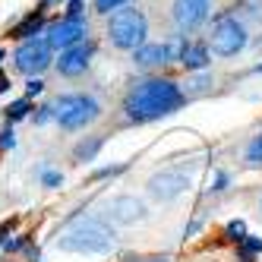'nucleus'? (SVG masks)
Here are the masks:
<instances>
[{"label":"nucleus","mask_w":262,"mask_h":262,"mask_svg":"<svg viewBox=\"0 0 262 262\" xmlns=\"http://www.w3.org/2000/svg\"><path fill=\"white\" fill-rule=\"evenodd\" d=\"M186 101L183 89L174 79H142L126 92L123 111L133 123H152L161 117H171L174 111H180Z\"/></svg>","instance_id":"1"},{"label":"nucleus","mask_w":262,"mask_h":262,"mask_svg":"<svg viewBox=\"0 0 262 262\" xmlns=\"http://www.w3.org/2000/svg\"><path fill=\"white\" fill-rule=\"evenodd\" d=\"M114 231L107 228L104 221L98 218H82V221H73L70 228L57 237V250L63 253H85V256H101L114 250Z\"/></svg>","instance_id":"2"},{"label":"nucleus","mask_w":262,"mask_h":262,"mask_svg":"<svg viewBox=\"0 0 262 262\" xmlns=\"http://www.w3.org/2000/svg\"><path fill=\"white\" fill-rule=\"evenodd\" d=\"M145 35H148V19L136 7H123V10L107 16V41L114 48L136 51L145 45Z\"/></svg>","instance_id":"3"},{"label":"nucleus","mask_w":262,"mask_h":262,"mask_svg":"<svg viewBox=\"0 0 262 262\" xmlns=\"http://www.w3.org/2000/svg\"><path fill=\"white\" fill-rule=\"evenodd\" d=\"M101 114V104L92 98V95H82V92H70V95H60L54 101V120L60 123V129H82L89 126Z\"/></svg>","instance_id":"4"},{"label":"nucleus","mask_w":262,"mask_h":262,"mask_svg":"<svg viewBox=\"0 0 262 262\" xmlns=\"http://www.w3.org/2000/svg\"><path fill=\"white\" fill-rule=\"evenodd\" d=\"M250 35H247V26H243L237 16H218L215 26H212V54L218 57H237V54L247 48Z\"/></svg>","instance_id":"5"},{"label":"nucleus","mask_w":262,"mask_h":262,"mask_svg":"<svg viewBox=\"0 0 262 262\" xmlns=\"http://www.w3.org/2000/svg\"><path fill=\"white\" fill-rule=\"evenodd\" d=\"M51 54H54V48L48 45V38H29V41H23L16 48L13 63H16L19 73H26V76H35V73L51 67Z\"/></svg>","instance_id":"6"},{"label":"nucleus","mask_w":262,"mask_h":262,"mask_svg":"<svg viewBox=\"0 0 262 262\" xmlns=\"http://www.w3.org/2000/svg\"><path fill=\"white\" fill-rule=\"evenodd\" d=\"M85 35H89V23L85 19H67V16H63V19H57V23H51L45 29L48 45L51 48H60V51L85 41Z\"/></svg>","instance_id":"7"},{"label":"nucleus","mask_w":262,"mask_h":262,"mask_svg":"<svg viewBox=\"0 0 262 262\" xmlns=\"http://www.w3.org/2000/svg\"><path fill=\"white\" fill-rule=\"evenodd\" d=\"M92 54H95V45H92L89 38L85 41H79V45H73V48H67V51H60V60H57V73L60 76H82V73L89 70V63H92Z\"/></svg>","instance_id":"8"},{"label":"nucleus","mask_w":262,"mask_h":262,"mask_svg":"<svg viewBox=\"0 0 262 262\" xmlns=\"http://www.w3.org/2000/svg\"><path fill=\"white\" fill-rule=\"evenodd\" d=\"M186 186H190V177L183 171H161V174H155L148 180V193L155 199H161V202H171L186 190Z\"/></svg>","instance_id":"9"},{"label":"nucleus","mask_w":262,"mask_h":262,"mask_svg":"<svg viewBox=\"0 0 262 262\" xmlns=\"http://www.w3.org/2000/svg\"><path fill=\"white\" fill-rule=\"evenodd\" d=\"M209 10H212V0H177L174 4V23L183 32H193L209 19Z\"/></svg>","instance_id":"10"},{"label":"nucleus","mask_w":262,"mask_h":262,"mask_svg":"<svg viewBox=\"0 0 262 262\" xmlns=\"http://www.w3.org/2000/svg\"><path fill=\"white\" fill-rule=\"evenodd\" d=\"M107 218L114 224H136L139 218H145V202L136 196H114L107 202Z\"/></svg>","instance_id":"11"},{"label":"nucleus","mask_w":262,"mask_h":262,"mask_svg":"<svg viewBox=\"0 0 262 262\" xmlns=\"http://www.w3.org/2000/svg\"><path fill=\"white\" fill-rule=\"evenodd\" d=\"M167 60H174V54H171V45H142L133 51V63L142 67V70H152V67H161Z\"/></svg>","instance_id":"12"},{"label":"nucleus","mask_w":262,"mask_h":262,"mask_svg":"<svg viewBox=\"0 0 262 262\" xmlns=\"http://www.w3.org/2000/svg\"><path fill=\"white\" fill-rule=\"evenodd\" d=\"M177 60L183 63V70H205V67H209V48L190 41V45H183V48H180Z\"/></svg>","instance_id":"13"},{"label":"nucleus","mask_w":262,"mask_h":262,"mask_svg":"<svg viewBox=\"0 0 262 262\" xmlns=\"http://www.w3.org/2000/svg\"><path fill=\"white\" fill-rule=\"evenodd\" d=\"M10 35H13V38H19V41H29V38H35V35H45V16H41V10L38 13H29L19 26H13Z\"/></svg>","instance_id":"14"},{"label":"nucleus","mask_w":262,"mask_h":262,"mask_svg":"<svg viewBox=\"0 0 262 262\" xmlns=\"http://www.w3.org/2000/svg\"><path fill=\"white\" fill-rule=\"evenodd\" d=\"M262 253V237H243L240 247H237V262H253L256 256Z\"/></svg>","instance_id":"15"},{"label":"nucleus","mask_w":262,"mask_h":262,"mask_svg":"<svg viewBox=\"0 0 262 262\" xmlns=\"http://www.w3.org/2000/svg\"><path fill=\"white\" fill-rule=\"evenodd\" d=\"M133 4H136V0H92L95 13H101V16H111V13H117L123 7H133Z\"/></svg>","instance_id":"16"},{"label":"nucleus","mask_w":262,"mask_h":262,"mask_svg":"<svg viewBox=\"0 0 262 262\" xmlns=\"http://www.w3.org/2000/svg\"><path fill=\"white\" fill-rule=\"evenodd\" d=\"M98 148H101V139H89V142H79L73 148V155H76V161H92L98 155Z\"/></svg>","instance_id":"17"},{"label":"nucleus","mask_w":262,"mask_h":262,"mask_svg":"<svg viewBox=\"0 0 262 262\" xmlns=\"http://www.w3.org/2000/svg\"><path fill=\"white\" fill-rule=\"evenodd\" d=\"M29 111H32V101L29 98H19V101H13L7 107V120H23V117H29Z\"/></svg>","instance_id":"18"},{"label":"nucleus","mask_w":262,"mask_h":262,"mask_svg":"<svg viewBox=\"0 0 262 262\" xmlns=\"http://www.w3.org/2000/svg\"><path fill=\"white\" fill-rule=\"evenodd\" d=\"M247 164H262V133L253 136V142L247 145Z\"/></svg>","instance_id":"19"},{"label":"nucleus","mask_w":262,"mask_h":262,"mask_svg":"<svg viewBox=\"0 0 262 262\" xmlns=\"http://www.w3.org/2000/svg\"><path fill=\"white\" fill-rule=\"evenodd\" d=\"M224 234H228V240H243V237H247V224H243L240 218L237 221H228V228H224Z\"/></svg>","instance_id":"20"},{"label":"nucleus","mask_w":262,"mask_h":262,"mask_svg":"<svg viewBox=\"0 0 262 262\" xmlns=\"http://www.w3.org/2000/svg\"><path fill=\"white\" fill-rule=\"evenodd\" d=\"M85 4L82 0H67V19H85Z\"/></svg>","instance_id":"21"},{"label":"nucleus","mask_w":262,"mask_h":262,"mask_svg":"<svg viewBox=\"0 0 262 262\" xmlns=\"http://www.w3.org/2000/svg\"><path fill=\"white\" fill-rule=\"evenodd\" d=\"M123 171H126V164H114V167H98V171L92 174V177L101 180V177H117V174H123Z\"/></svg>","instance_id":"22"},{"label":"nucleus","mask_w":262,"mask_h":262,"mask_svg":"<svg viewBox=\"0 0 262 262\" xmlns=\"http://www.w3.org/2000/svg\"><path fill=\"white\" fill-rule=\"evenodd\" d=\"M41 183L54 190V186H60V183H63V174H60V171H45V174H41Z\"/></svg>","instance_id":"23"},{"label":"nucleus","mask_w":262,"mask_h":262,"mask_svg":"<svg viewBox=\"0 0 262 262\" xmlns=\"http://www.w3.org/2000/svg\"><path fill=\"white\" fill-rule=\"evenodd\" d=\"M48 120H54V104H41L35 111V123H48Z\"/></svg>","instance_id":"24"},{"label":"nucleus","mask_w":262,"mask_h":262,"mask_svg":"<svg viewBox=\"0 0 262 262\" xmlns=\"http://www.w3.org/2000/svg\"><path fill=\"white\" fill-rule=\"evenodd\" d=\"M41 92H45V82H41V79L32 76V79L26 82V95H29V98H32V95H41Z\"/></svg>","instance_id":"25"},{"label":"nucleus","mask_w":262,"mask_h":262,"mask_svg":"<svg viewBox=\"0 0 262 262\" xmlns=\"http://www.w3.org/2000/svg\"><path fill=\"white\" fill-rule=\"evenodd\" d=\"M13 145H16V133L13 129H4V133H0V148L7 152V148H13Z\"/></svg>","instance_id":"26"},{"label":"nucleus","mask_w":262,"mask_h":262,"mask_svg":"<svg viewBox=\"0 0 262 262\" xmlns=\"http://www.w3.org/2000/svg\"><path fill=\"white\" fill-rule=\"evenodd\" d=\"M228 180H231V177H228V174H224V171H221V174L215 177V186H212V190H215V193H221V190H224V186H228Z\"/></svg>","instance_id":"27"},{"label":"nucleus","mask_w":262,"mask_h":262,"mask_svg":"<svg viewBox=\"0 0 262 262\" xmlns=\"http://www.w3.org/2000/svg\"><path fill=\"white\" fill-rule=\"evenodd\" d=\"M129 262H145V259H129ZM152 262H167V256H152Z\"/></svg>","instance_id":"28"},{"label":"nucleus","mask_w":262,"mask_h":262,"mask_svg":"<svg viewBox=\"0 0 262 262\" xmlns=\"http://www.w3.org/2000/svg\"><path fill=\"white\" fill-rule=\"evenodd\" d=\"M7 89H10V82H7V79H0V92H7Z\"/></svg>","instance_id":"29"},{"label":"nucleus","mask_w":262,"mask_h":262,"mask_svg":"<svg viewBox=\"0 0 262 262\" xmlns=\"http://www.w3.org/2000/svg\"><path fill=\"white\" fill-rule=\"evenodd\" d=\"M256 73H262V63H259V67H256Z\"/></svg>","instance_id":"30"},{"label":"nucleus","mask_w":262,"mask_h":262,"mask_svg":"<svg viewBox=\"0 0 262 262\" xmlns=\"http://www.w3.org/2000/svg\"><path fill=\"white\" fill-rule=\"evenodd\" d=\"M0 60H4V51H0Z\"/></svg>","instance_id":"31"}]
</instances>
